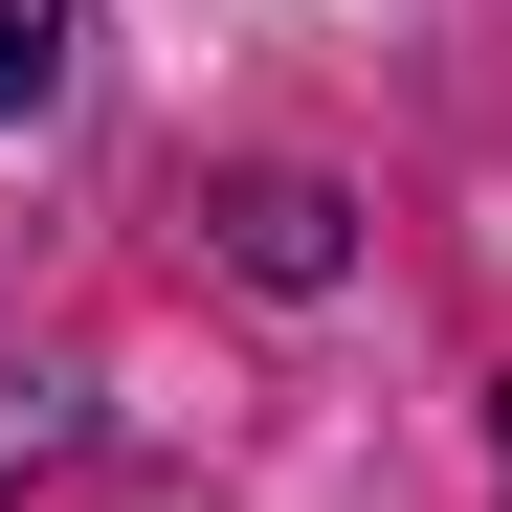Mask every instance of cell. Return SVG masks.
Returning a JSON list of instances; mask_svg holds the SVG:
<instances>
[{"label": "cell", "mask_w": 512, "mask_h": 512, "mask_svg": "<svg viewBox=\"0 0 512 512\" xmlns=\"http://www.w3.org/2000/svg\"><path fill=\"white\" fill-rule=\"evenodd\" d=\"M223 245H245L268 290H312V268H334V179H245V201H223Z\"/></svg>", "instance_id": "cell-1"}, {"label": "cell", "mask_w": 512, "mask_h": 512, "mask_svg": "<svg viewBox=\"0 0 512 512\" xmlns=\"http://www.w3.org/2000/svg\"><path fill=\"white\" fill-rule=\"evenodd\" d=\"M45 67H67V0H0V112H45Z\"/></svg>", "instance_id": "cell-2"}, {"label": "cell", "mask_w": 512, "mask_h": 512, "mask_svg": "<svg viewBox=\"0 0 512 512\" xmlns=\"http://www.w3.org/2000/svg\"><path fill=\"white\" fill-rule=\"evenodd\" d=\"M490 446H512V401H490Z\"/></svg>", "instance_id": "cell-3"}]
</instances>
